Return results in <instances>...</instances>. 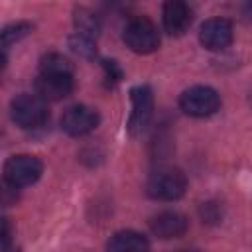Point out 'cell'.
Returning <instances> with one entry per match:
<instances>
[{"label":"cell","instance_id":"cell-5","mask_svg":"<svg viewBox=\"0 0 252 252\" xmlns=\"http://www.w3.org/2000/svg\"><path fill=\"white\" fill-rule=\"evenodd\" d=\"M41 173H43V163L35 156L20 154V156H12L4 163V179L14 189L33 185L41 177Z\"/></svg>","mask_w":252,"mask_h":252},{"label":"cell","instance_id":"cell-11","mask_svg":"<svg viewBox=\"0 0 252 252\" xmlns=\"http://www.w3.org/2000/svg\"><path fill=\"white\" fill-rule=\"evenodd\" d=\"M163 28L169 35H183L193 22V10L181 0H171L163 4Z\"/></svg>","mask_w":252,"mask_h":252},{"label":"cell","instance_id":"cell-13","mask_svg":"<svg viewBox=\"0 0 252 252\" xmlns=\"http://www.w3.org/2000/svg\"><path fill=\"white\" fill-rule=\"evenodd\" d=\"M75 33H79V35H85V37H89V39H96V35H98V32H100V22H98V18L91 12V10H87V8H77L75 10Z\"/></svg>","mask_w":252,"mask_h":252},{"label":"cell","instance_id":"cell-15","mask_svg":"<svg viewBox=\"0 0 252 252\" xmlns=\"http://www.w3.org/2000/svg\"><path fill=\"white\" fill-rule=\"evenodd\" d=\"M32 32V24H28V22H16V24H10V26H6L4 30H2V49L6 51L12 43H16V41H20L22 37H26L28 33Z\"/></svg>","mask_w":252,"mask_h":252},{"label":"cell","instance_id":"cell-2","mask_svg":"<svg viewBox=\"0 0 252 252\" xmlns=\"http://www.w3.org/2000/svg\"><path fill=\"white\" fill-rule=\"evenodd\" d=\"M10 114H12V120L24 130L39 128L49 118V110H47L45 100L37 94H28V93L18 94L12 100Z\"/></svg>","mask_w":252,"mask_h":252},{"label":"cell","instance_id":"cell-19","mask_svg":"<svg viewBox=\"0 0 252 252\" xmlns=\"http://www.w3.org/2000/svg\"><path fill=\"white\" fill-rule=\"evenodd\" d=\"M183 252H197V250H183Z\"/></svg>","mask_w":252,"mask_h":252},{"label":"cell","instance_id":"cell-17","mask_svg":"<svg viewBox=\"0 0 252 252\" xmlns=\"http://www.w3.org/2000/svg\"><path fill=\"white\" fill-rule=\"evenodd\" d=\"M102 67H104V73H106V79L108 81H120L122 79V69L118 67V63L116 61H108V59H104L102 61Z\"/></svg>","mask_w":252,"mask_h":252},{"label":"cell","instance_id":"cell-6","mask_svg":"<svg viewBox=\"0 0 252 252\" xmlns=\"http://www.w3.org/2000/svg\"><path fill=\"white\" fill-rule=\"evenodd\" d=\"M130 100L132 114L128 120V132L132 136H140L154 116V93L148 85H136L130 91Z\"/></svg>","mask_w":252,"mask_h":252},{"label":"cell","instance_id":"cell-14","mask_svg":"<svg viewBox=\"0 0 252 252\" xmlns=\"http://www.w3.org/2000/svg\"><path fill=\"white\" fill-rule=\"evenodd\" d=\"M39 73H71L73 75V67H71L69 59H65L63 55L47 53L39 61Z\"/></svg>","mask_w":252,"mask_h":252},{"label":"cell","instance_id":"cell-10","mask_svg":"<svg viewBox=\"0 0 252 252\" xmlns=\"http://www.w3.org/2000/svg\"><path fill=\"white\" fill-rule=\"evenodd\" d=\"M187 228H189L187 217L177 211H161V213L154 215L150 220V230L158 238H163V240L179 238L187 232Z\"/></svg>","mask_w":252,"mask_h":252},{"label":"cell","instance_id":"cell-9","mask_svg":"<svg viewBox=\"0 0 252 252\" xmlns=\"http://www.w3.org/2000/svg\"><path fill=\"white\" fill-rule=\"evenodd\" d=\"M73 91V75L71 73H39L35 79V93L45 102L61 100L69 96Z\"/></svg>","mask_w":252,"mask_h":252},{"label":"cell","instance_id":"cell-3","mask_svg":"<svg viewBox=\"0 0 252 252\" xmlns=\"http://www.w3.org/2000/svg\"><path fill=\"white\" fill-rule=\"evenodd\" d=\"M122 39L126 47H130L134 53H152L159 47V32L158 26L148 18H134L126 24Z\"/></svg>","mask_w":252,"mask_h":252},{"label":"cell","instance_id":"cell-4","mask_svg":"<svg viewBox=\"0 0 252 252\" xmlns=\"http://www.w3.org/2000/svg\"><path fill=\"white\" fill-rule=\"evenodd\" d=\"M179 106L189 116L205 118L219 110L220 96L213 87L195 85V87H189L187 91H183V94L179 96Z\"/></svg>","mask_w":252,"mask_h":252},{"label":"cell","instance_id":"cell-7","mask_svg":"<svg viewBox=\"0 0 252 252\" xmlns=\"http://www.w3.org/2000/svg\"><path fill=\"white\" fill-rule=\"evenodd\" d=\"M199 41L209 51H220L232 43V24L226 18H211L199 30Z\"/></svg>","mask_w":252,"mask_h":252},{"label":"cell","instance_id":"cell-18","mask_svg":"<svg viewBox=\"0 0 252 252\" xmlns=\"http://www.w3.org/2000/svg\"><path fill=\"white\" fill-rule=\"evenodd\" d=\"M2 252H8L10 250V222H8V219H4V222H2Z\"/></svg>","mask_w":252,"mask_h":252},{"label":"cell","instance_id":"cell-16","mask_svg":"<svg viewBox=\"0 0 252 252\" xmlns=\"http://www.w3.org/2000/svg\"><path fill=\"white\" fill-rule=\"evenodd\" d=\"M69 47H71L75 53L83 55V57H93V55L96 53L94 39H89V37L79 35V33H75V35L69 37Z\"/></svg>","mask_w":252,"mask_h":252},{"label":"cell","instance_id":"cell-12","mask_svg":"<svg viewBox=\"0 0 252 252\" xmlns=\"http://www.w3.org/2000/svg\"><path fill=\"white\" fill-rule=\"evenodd\" d=\"M106 252H150V242L136 230H120L110 236Z\"/></svg>","mask_w":252,"mask_h":252},{"label":"cell","instance_id":"cell-8","mask_svg":"<svg viewBox=\"0 0 252 252\" xmlns=\"http://www.w3.org/2000/svg\"><path fill=\"white\" fill-rule=\"evenodd\" d=\"M98 126V114L96 110L85 106V104H75L71 108H67L61 116V128L69 134V136H85L89 132H93Z\"/></svg>","mask_w":252,"mask_h":252},{"label":"cell","instance_id":"cell-1","mask_svg":"<svg viewBox=\"0 0 252 252\" xmlns=\"http://www.w3.org/2000/svg\"><path fill=\"white\" fill-rule=\"evenodd\" d=\"M187 189V177L177 167H159L156 169L148 183L146 193L156 201H177Z\"/></svg>","mask_w":252,"mask_h":252}]
</instances>
